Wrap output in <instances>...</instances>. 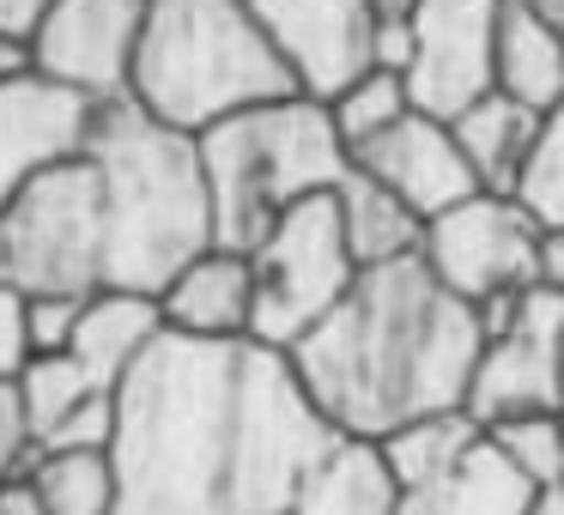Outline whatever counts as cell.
<instances>
[{"mask_svg":"<svg viewBox=\"0 0 564 515\" xmlns=\"http://www.w3.org/2000/svg\"><path fill=\"white\" fill-rule=\"evenodd\" d=\"M31 437H25V418H19V394L13 382H0V479H13L31 467Z\"/></svg>","mask_w":564,"mask_h":515,"instance_id":"cell-31","label":"cell"},{"mask_svg":"<svg viewBox=\"0 0 564 515\" xmlns=\"http://www.w3.org/2000/svg\"><path fill=\"white\" fill-rule=\"evenodd\" d=\"M128 98L152 122L200 140L225 116L297 98V86L268 31L256 25L249 0H152Z\"/></svg>","mask_w":564,"mask_h":515,"instance_id":"cell-4","label":"cell"},{"mask_svg":"<svg viewBox=\"0 0 564 515\" xmlns=\"http://www.w3.org/2000/svg\"><path fill=\"white\" fill-rule=\"evenodd\" d=\"M522 13H534L540 25H552V31H564V0H516Z\"/></svg>","mask_w":564,"mask_h":515,"instance_id":"cell-37","label":"cell"},{"mask_svg":"<svg viewBox=\"0 0 564 515\" xmlns=\"http://www.w3.org/2000/svg\"><path fill=\"white\" fill-rule=\"evenodd\" d=\"M534 491L540 485H528L491 449V437H479L443 479H431L419 491H394V515H528Z\"/></svg>","mask_w":564,"mask_h":515,"instance_id":"cell-18","label":"cell"},{"mask_svg":"<svg viewBox=\"0 0 564 515\" xmlns=\"http://www.w3.org/2000/svg\"><path fill=\"white\" fill-rule=\"evenodd\" d=\"M516 200L540 219V231H564V103L540 122V146L516 183Z\"/></svg>","mask_w":564,"mask_h":515,"instance_id":"cell-27","label":"cell"},{"mask_svg":"<svg viewBox=\"0 0 564 515\" xmlns=\"http://www.w3.org/2000/svg\"><path fill=\"white\" fill-rule=\"evenodd\" d=\"M147 7L152 0H55L50 25L37 31V74L86 91L91 103L128 98Z\"/></svg>","mask_w":564,"mask_h":515,"instance_id":"cell-12","label":"cell"},{"mask_svg":"<svg viewBox=\"0 0 564 515\" xmlns=\"http://www.w3.org/2000/svg\"><path fill=\"white\" fill-rule=\"evenodd\" d=\"M249 267H256V340L292 352L365 273L340 231L334 188L285 207L273 231L249 249Z\"/></svg>","mask_w":564,"mask_h":515,"instance_id":"cell-7","label":"cell"},{"mask_svg":"<svg viewBox=\"0 0 564 515\" xmlns=\"http://www.w3.org/2000/svg\"><path fill=\"white\" fill-rule=\"evenodd\" d=\"M558 328H564V292L534 285L510 333L486 340L467 388V413L479 425H503L522 413H564V358H558Z\"/></svg>","mask_w":564,"mask_h":515,"instance_id":"cell-11","label":"cell"},{"mask_svg":"<svg viewBox=\"0 0 564 515\" xmlns=\"http://www.w3.org/2000/svg\"><path fill=\"white\" fill-rule=\"evenodd\" d=\"M159 333H164L159 297L104 285V292H91L86 309H79V328H74V346H67V352L86 364V376L98 382V388H116V382L152 352Z\"/></svg>","mask_w":564,"mask_h":515,"instance_id":"cell-16","label":"cell"},{"mask_svg":"<svg viewBox=\"0 0 564 515\" xmlns=\"http://www.w3.org/2000/svg\"><path fill=\"white\" fill-rule=\"evenodd\" d=\"M13 394H19L25 437H31V449H37L74 406H86L91 394H98V382L86 376V364H79L74 352H37V358H25V370L13 376Z\"/></svg>","mask_w":564,"mask_h":515,"instance_id":"cell-24","label":"cell"},{"mask_svg":"<svg viewBox=\"0 0 564 515\" xmlns=\"http://www.w3.org/2000/svg\"><path fill=\"white\" fill-rule=\"evenodd\" d=\"M110 442H116V388H98L86 406H74L37 449H110Z\"/></svg>","mask_w":564,"mask_h":515,"instance_id":"cell-29","label":"cell"},{"mask_svg":"<svg viewBox=\"0 0 564 515\" xmlns=\"http://www.w3.org/2000/svg\"><path fill=\"white\" fill-rule=\"evenodd\" d=\"M328 116H334V134H340L346 158H352L358 146H370L377 134H389L401 116H413V98H406V79L401 74L370 67V74H358L352 86L328 103Z\"/></svg>","mask_w":564,"mask_h":515,"instance_id":"cell-25","label":"cell"},{"mask_svg":"<svg viewBox=\"0 0 564 515\" xmlns=\"http://www.w3.org/2000/svg\"><path fill=\"white\" fill-rule=\"evenodd\" d=\"M334 207H340V231L352 243L358 267H389V261L419 255V243H425V219L365 171H346L334 183Z\"/></svg>","mask_w":564,"mask_h":515,"instance_id":"cell-19","label":"cell"},{"mask_svg":"<svg viewBox=\"0 0 564 515\" xmlns=\"http://www.w3.org/2000/svg\"><path fill=\"white\" fill-rule=\"evenodd\" d=\"M352 171H365V176H377L382 188H394L425 224L437 219V212L462 207V200L486 195V188L474 183V171H467L449 122L419 116V110L401 116V122H394L389 134H377L370 146H358Z\"/></svg>","mask_w":564,"mask_h":515,"instance_id":"cell-14","label":"cell"},{"mask_svg":"<svg viewBox=\"0 0 564 515\" xmlns=\"http://www.w3.org/2000/svg\"><path fill=\"white\" fill-rule=\"evenodd\" d=\"M164 328L188 340H256V267L243 249H200L159 292Z\"/></svg>","mask_w":564,"mask_h":515,"instance_id":"cell-15","label":"cell"},{"mask_svg":"<svg viewBox=\"0 0 564 515\" xmlns=\"http://www.w3.org/2000/svg\"><path fill=\"white\" fill-rule=\"evenodd\" d=\"M104 255H110L104 176L86 152L43 171L37 183H25L13 207L0 212V285H13L25 297L104 292Z\"/></svg>","mask_w":564,"mask_h":515,"instance_id":"cell-6","label":"cell"},{"mask_svg":"<svg viewBox=\"0 0 564 515\" xmlns=\"http://www.w3.org/2000/svg\"><path fill=\"white\" fill-rule=\"evenodd\" d=\"M98 110L104 103H91L86 91L55 86L43 74L0 86V212L13 207L25 183L86 152Z\"/></svg>","mask_w":564,"mask_h":515,"instance_id":"cell-13","label":"cell"},{"mask_svg":"<svg viewBox=\"0 0 564 515\" xmlns=\"http://www.w3.org/2000/svg\"><path fill=\"white\" fill-rule=\"evenodd\" d=\"M498 19L503 0H425L413 13V62L401 79L419 116L455 122L498 91Z\"/></svg>","mask_w":564,"mask_h":515,"instance_id":"cell-9","label":"cell"},{"mask_svg":"<svg viewBox=\"0 0 564 515\" xmlns=\"http://www.w3.org/2000/svg\"><path fill=\"white\" fill-rule=\"evenodd\" d=\"M55 0H0V37H19V43H37V31L50 25Z\"/></svg>","mask_w":564,"mask_h":515,"instance_id":"cell-32","label":"cell"},{"mask_svg":"<svg viewBox=\"0 0 564 515\" xmlns=\"http://www.w3.org/2000/svg\"><path fill=\"white\" fill-rule=\"evenodd\" d=\"M31 346H25V292L0 285V382H13L25 370Z\"/></svg>","mask_w":564,"mask_h":515,"instance_id":"cell-30","label":"cell"},{"mask_svg":"<svg viewBox=\"0 0 564 515\" xmlns=\"http://www.w3.org/2000/svg\"><path fill=\"white\" fill-rule=\"evenodd\" d=\"M50 515H116L122 485H116L110 449H37L25 467Z\"/></svg>","mask_w":564,"mask_h":515,"instance_id":"cell-22","label":"cell"},{"mask_svg":"<svg viewBox=\"0 0 564 515\" xmlns=\"http://www.w3.org/2000/svg\"><path fill=\"white\" fill-rule=\"evenodd\" d=\"M528 515H564V485H540L534 503H528Z\"/></svg>","mask_w":564,"mask_h":515,"instance_id":"cell-38","label":"cell"},{"mask_svg":"<svg viewBox=\"0 0 564 515\" xmlns=\"http://www.w3.org/2000/svg\"><path fill=\"white\" fill-rule=\"evenodd\" d=\"M486 328L419 255L365 267L292 346V370L346 442H382L425 413L467 406Z\"/></svg>","mask_w":564,"mask_h":515,"instance_id":"cell-2","label":"cell"},{"mask_svg":"<svg viewBox=\"0 0 564 515\" xmlns=\"http://www.w3.org/2000/svg\"><path fill=\"white\" fill-rule=\"evenodd\" d=\"M86 158L104 176V285L159 297L200 249L219 243L195 134L152 122L134 98H116L98 110Z\"/></svg>","mask_w":564,"mask_h":515,"instance_id":"cell-3","label":"cell"},{"mask_svg":"<svg viewBox=\"0 0 564 515\" xmlns=\"http://www.w3.org/2000/svg\"><path fill=\"white\" fill-rule=\"evenodd\" d=\"M0 515H50V509H43L37 485L25 473H13V479H0Z\"/></svg>","mask_w":564,"mask_h":515,"instance_id":"cell-34","label":"cell"},{"mask_svg":"<svg viewBox=\"0 0 564 515\" xmlns=\"http://www.w3.org/2000/svg\"><path fill=\"white\" fill-rule=\"evenodd\" d=\"M340 442L292 352L164 328L116 382V515H285Z\"/></svg>","mask_w":564,"mask_h":515,"instance_id":"cell-1","label":"cell"},{"mask_svg":"<svg viewBox=\"0 0 564 515\" xmlns=\"http://www.w3.org/2000/svg\"><path fill=\"white\" fill-rule=\"evenodd\" d=\"M285 515H394V485L370 442H340V454L310 479Z\"/></svg>","mask_w":564,"mask_h":515,"instance_id":"cell-23","label":"cell"},{"mask_svg":"<svg viewBox=\"0 0 564 515\" xmlns=\"http://www.w3.org/2000/svg\"><path fill=\"white\" fill-rule=\"evenodd\" d=\"M479 437H486V425H479L467 406H455V413H425V418H413V425L389 430V437L370 442V449H377V461H382V473H389L394 491H419V485L449 473Z\"/></svg>","mask_w":564,"mask_h":515,"instance_id":"cell-21","label":"cell"},{"mask_svg":"<svg viewBox=\"0 0 564 515\" xmlns=\"http://www.w3.org/2000/svg\"><path fill=\"white\" fill-rule=\"evenodd\" d=\"M540 285L546 292H564V231H540Z\"/></svg>","mask_w":564,"mask_h":515,"instance_id":"cell-35","label":"cell"},{"mask_svg":"<svg viewBox=\"0 0 564 515\" xmlns=\"http://www.w3.org/2000/svg\"><path fill=\"white\" fill-rule=\"evenodd\" d=\"M419 261L449 285L462 304H486L498 292L540 285V219L516 195H474L425 224Z\"/></svg>","mask_w":564,"mask_h":515,"instance_id":"cell-8","label":"cell"},{"mask_svg":"<svg viewBox=\"0 0 564 515\" xmlns=\"http://www.w3.org/2000/svg\"><path fill=\"white\" fill-rule=\"evenodd\" d=\"M249 13L280 50L297 98L334 103L358 74H370L377 19L365 0H249Z\"/></svg>","mask_w":564,"mask_h":515,"instance_id":"cell-10","label":"cell"},{"mask_svg":"<svg viewBox=\"0 0 564 515\" xmlns=\"http://www.w3.org/2000/svg\"><path fill=\"white\" fill-rule=\"evenodd\" d=\"M79 309H86V297L31 292L25 297V346H31V358L37 352H67V346H74V328H79Z\"/></svg>","mask_w":564,"mask_h":515,"instance_id":"cell-28","label":"cell"},{"mask_svg":"<svg viewBox=\"0 0 564 515\" xmlns=\"http://www.w3.org/2000/svg\"><path fill=\"white\" fill-rule=\"evenodd\" d=\"M498 91L540 116L564 103V31L540 25L516 0H503L498 19Z\"/></svg>","mask_w":564,"mask_h":515,"instance_id":"cell-20","label":"cell"},{"mask_svg":"<svg viewBox=\"0 0 564 515\" xmlns=\"http://www.w3.org/2000/svg\"><path fill=\"white\" fill-rule=\"evenodd\" d=\"M558 358H564V328H558Z\"/></svg>","mask_w":564,"mask_h":515,"instance_id":"cell-39","label":"cell"},{"mask_svg":"<svg viewBox=\"0 0 564 515\" xmlns=\"http://www.w3.org/2000/svg\"><path fill=\"white\" fill-rule=\"evenodd\" d=\"M200 171H207L219 243L249 255L285 207H297L304 195H328L352 171V158L334 134L328 103L273 98L207 128L200 134Z\"/></svg>","mask_w":564,"mask_h":515,"instance_id":"cell-5","label":"cell"},{"mask_svg":"<svg viewBox=\"0 0 564 515\" xmlns=\"http://www.w3.org/2000/svg\"><path fill=\"white\" fill-rule=\"evenodd\" d=\"M37 74V43L0 37V86H19V79Z\"/></svg>","mask_w":564,"mask_h":515,"instance_id":"cell-33","label":"cell"},{"mask_svg":"<svg viewBox=\"0 0 564 515\" xmlns=\"http://www.w3.org/2000/svg\"><path fill=\"white\" fill-rule=\"evenodd\" d=\"M486 437L528 485H564V413L503 418V425H486Z\"/></svg>","mask_w":564,"mask_h":515,"instance_id":"cell-26","label":"cell"},{"mask_svg":"<svg viewBox=\"0 0 564 515\" xmlns=\"http://www.w3.org/2000/svg\"><path fill=\"white\" fill-rule=\"evenodd\" d=\"M540 122H546L540 110L503 98V91H486L479 103H467V110L455 116L449 134H455L467 171H474V183L486 188V195H516V183H522L528 158H534V146H540Z\"/></svg>","mask_w":564,"mask_h":515,"instance_id":"cell-17","label":"cell"},{"mask_svg":"<svg viewBox=\"0 0 564 515\" xmlns=\"http://www.w3.org/2000/svg\"><path fill=\"white\" fill-rule=\"evenodd\" d=\"M365 7H370L377 25H413V13L425 7V0H365Z\"/></svg>","mask_w":564,"mask_h":515,"instance_id":"cell-36","label":"cell"}]
</instances>
